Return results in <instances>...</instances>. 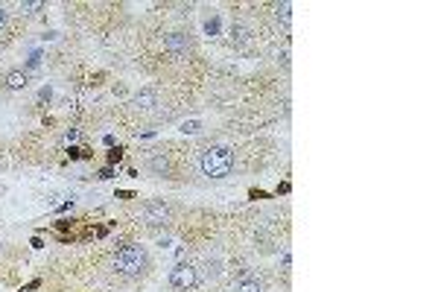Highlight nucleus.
Here are the masks:
<instances>
[{
	"label": "nucleus",
	"instance_id": "nucleus-1",
	"mask_svg": "<svg viewBox=\"0 0 438 292\" xmlns=\"http://www.w3.org/2000/svg\"><path fill=\"white\" fill-rule=\"evenodd\" d=\"M199 167L208 178H228L234 173V152L228 146H208L201 152Z\"/></svg>",
	"mask_w": 438,
	"mask_h": 292
},
{
	"label": "nucleus",
	"instance_id": "nucleus-2",
	"mask_svg": "<svg viewBox=\"0 0 438 292\" xmlns=\"http://www.w3.org/2000/svg\"><path fill=\"white\" fill-rule=\"evenodd\" d=\"M146 266H149V254H146V248L143 245H123L117 254H114V269H117L120 275H126V278H138V275H143L146 272Z\"/></svg>",
	"mask_w": 438,
	"mask_h": 292
},
{
	"label": "nucleus",
	"instance_id": "nucleus-3",
	"mask_svg": "<svg viewBox=\"0 0 438 292\" xmlns=\"http://www.w3.org/2000/svg\"><path fill=\"white\" fill-rule=\"evenodd\" d=\"M170 283H173L176 289L187 292L199 283V272H196V266H190V263H178V266L170 269Z\"/></svg>",
	"mask_w": 438,
	"mask_h": 292
},
{
	"label": "nucleus",
	"instance_id": "nucleus-4",
	"mask_svg": "<svg viewBox=\"0 0 438 292\" xmlns=\"http://www.w3.org/2000/svg\"><path fill=\"white\" fill-rule=\"evenodd\" d=\"M170 213H173V208L166 205L164 199H149L141 210V216L146 225H166V222H170Z\"/></svg>",
	"mask_w": 438,
	"mask_h": 292
},
{
	"label": "nucleus",
	"instance_id": "nucleus-5",
	"mask_svg": "<svg viewBox=\"0 0 438 292\" xmlns=\"http://www.w3.org/2000/svg\"><path fill=\"white\" fill-rule=\"evenodd\" d=\"M164 50L173 53V56H187L190 50H193V41H190V35H184V33H170L164 38Z\"/></svg>",
	"mask_w": 438,
	"mask_h": 292
},
{
	"label": "nucleus",
	"instance_id": "nucleus-6",
	"mask_svg": "<svg viewBox=\"0 0 438 292\" xmlns=\"http://www.w3.org/2000/svg\"><path fill=\"white\" fill-rule=\"evenodd\" d=\"M146 167H149V173L161 175V178H170V175H173V164H170V158H166V155H152Z\"/></svg>",
	"mask_w": 438,
	"mask_h": 292
},
{
	"label": "nucleus",
	"instance_id": "nucleus-7",
	"mask_svg": "<svg viewBox=\"0 0 438 292\" xmlns=\"http://www.w3.org/2000/svg\"><path fill=\"white\" fill-rule=\"evenodd\" d=\"M131 105H134V108H141V111H149V108H155V105H158V91H152V88H143L141 93H134Z\"/></svg>",
	"mask_w": 438,
	"mask_h": 292
},
{
	"label": "nucleus",
	"instance_id": "nucleus-8",
	"mask_svg": "<svg viewBox=\"0 0 438 292\" xmlns=\"http://www.w3.org/2000/svg\"><path fill=\"white\" fill-rule=\"evenodd\" d=\"M234 292H263V283L254 275H243V278L234 283Z\"/></svg>",
	"mask_w": 438,
	"mask_h": 292
},
{
	"label": "nucleus",
	"instance_id": "nucleus-9",
	"mask_svg": "<svg viewBox=\"0 0 438 292\" xmlns=\"http://www.w3.org/2000/svg\"><path fill=\"white\" fill-rule=\"evenodd\" d=\"M6 88H12V91L26 88V73H24V70H12V73H6Z\"/></svg>",
	"mask_w": 438,
	"mask_h": 292
},
{
	"label": "nucleus",
	"instance_id": "nucleus-10",
	"mask_svg": "<svg viewBox=\"0 0 438 292\" xmlns=\"http://www.w3.org/2000/svg\"><path fill=\"white\" fill-rule=\"evenodd\" d=\"M275 15H278V21L289 23L292 21V3H278V6H275Z\"/></svg>",
	"mask_w": 438,
	"mask_h": 292
},
{
	"label": "nucleus",
	"instance_id": "nucleus-11",
	"mask_svg": "<svg viewBox=\"0 0 438 292\" xmlns=\"http://www.w3.org/2000/svg\"><path fill=\"white\" fill-rule=\"evenodd\" d=\"M205 278H216L219 272H222V266H219V260H205Z\"/></svg>",
	"mask_w": 438,
	"mask_h": 292
},
{
	"label": "nucleus",
	"instance_id": "nucleus-12",
	"mask_svg": "<svg viewBox=\"0 0 438 292\" xmlns=\"http://www.w3.org/2000/svg\"><path fill=\"white\" fill-rule=\"evenodd\" d=\"M41 9H44V3H41V0H29V3H21V12H24V15H38Z\"/></svg>",
	"mask_w": 438,
	"mask_h": 292
},
{
	"label": "nucleus",
	"instance_id": "nucleus-13",
	"mask_svg": "<svg viewBox=\"0 0 438 292\" xmlns=\"http://www.w3.org/2000/svg\"><path fill=\"white\" fill-rule=\"evenodd\" d=\"M181 132H184V135H196V132H201V123L199 120H190V123L181 126Z\"/></svg>",
	"mask_w": 438,
	"mask_h": 292
},
{
	"label": "nucleus",
	"instance_id": "nucleus-14",
	"mask_svg": "<svg viewBox=\"0 0 438 292\" xmlns=\"http://www.w3.org/2000/svg\"><path fill=\"white\" fill-rule=\"evenodd\" d=\"M231 35H234L237 41H249V29H246V26H234V29H231Z\"/></svg>",
	"mask_w": 438,
	"mask_h": 292
},
{
	"label": "nucleus",
	"instance_id": "nucleus-15",
	"mask_svg": "<svg viewBox=\"0 0 438 292\" xmlns=\"http://www.w3.org/2000/svg\"><path fill=\"white\" fill-rule=\"evenodd\" d=\"M120 158H123V149H120V146H117V149H111V152H108V164H117Z\"/></svg>",
	"mask_w": 438,
	"mask_h": 292
},
{
	"label": "nucleus",
	"instance_id": "nucleus-16",
	"mask_svg": "<svg viewBox=\"0 0 438 292\" xmlns=\"http://www.w3.org/2000/svg\"><path fill=\"white\" fill-rule=\"evenodd\" d=\"M216 29H219V21H216V18H213V21H208V23H205V33H216Z\"/></svg>",
	"mask_w": 438,
	"mask_h": 292
},
{
	"label": "nucleus",
	"instance_id": "nucleus-17",
	"mask_svg": "<svg viewBox=\"0 0 438 292\" xmlns=\"http://www.w3.org/2000/svg\"><path fill=\"white\" fill-rule=\"evenodd\" d=\"M6 23H9V12L0 6V29H6Z\"/></svg>",
	"mask_w": 438,
	"mask_h": 292
},
{
	"label": "nucleus",
	"instance_id": "nucleus-18",
	"mask_svg": "<svg viewBox=\"0 0 438 292\" xmlns=\"http://www.w3.org/2000/svg\"><path fill=\"white\" fill-rule=\"evenodd\" d=\"M56 228H59V231H68V228H73V219H59Z\"/></svg>",
	"mask_w": 438,
	"mask_h": 292
},
{
	"label": "nucleus",
	"instance_id": "nucleus-19",
	"mask_svg": "<svg viewBox=\"0 0 438 292\" xmlns=\"http://www.w3.org/2000/svg\"><path fill=\"white\" fill-rule=\"evenodd\" d=\"M50 96H53V91H50V88H41V91H38V100H50Z\"/></svg>",
	"mask_w": 438,
	"mask_h": 292
}]
</instances>
